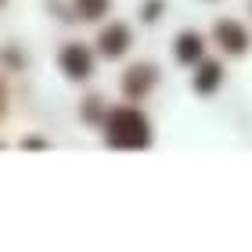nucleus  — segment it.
Returning a JSON list of instances; mask_svg holds the SVG:
<instances>
[{"mask_svg":"<svg viewBox=\"0 0 252 252\" xmlns=\"http://www.w3.org/2000/svg\"><path fill=\"white\" fill-rule=\"evenodd\" d=\"M108 133L116 144H141L144 141V123L137 112H116L108 123Z\"/></svg>","mask_w":252,"mask_h":252,"instance_id":"obj_1","label":"nucleus"},{"mask_svg":"<svg viewBox=\"0 0 252 252\" xmlns=\"http://www.w3.org/2000/svg\"><path fill=\"white\" fill-rule=\"evenodd\" d=\"M191 54H198V36H184L180 40V58H191Z\"/></svg>","mask_w":252,"mask_h":252,"instance_id":"obj_6","label":"nucleus"},{"mask_svg":"<svg viewBox=\"0 0 252 252\" xmlns=\"http://www.w3.org/2000/svg\"><path fill=\"white\" fill-rule=\"evenodd\" d=\"M101 43H105V51H108V54H119V51H123V43H126V32H123V29H108L105 36H101Z\"/></svg>","mask_w":252,"mask_h":252,"instance_id":"obj_3","label":"nucleus"},{"mask_svg":"<svg viewBox=\"0 0 252 252\" xmlns=\"http://www.w3.org/2000/svg\"><path fill=\"white\" fill-rule=\"evenodd\" d=\"M220 40L231 43V51H242V47H245V36H242L234 26H220Z\"/></svg>","mask_w":252,"mask_h":252,"instance_id":"obj_4","label":"nucleus"},{"mask_svg":"<svg viewBox=\"0 0 252 252\" xmlns=\"http://www.w3.org/2000/svg\"><path fill=\"white\" fill-rule=\"evenodd\" d=\"M213 79H216V68L209 65V68H205V72H202V87H213Z\"/></svg>","mask_w":252,"mask_h":252,"instance_id":"obj_7","label":"nucleus"},{"mask_svg":"<svg viewBox=\"0 0 252 252\" xmlns=\"http://www.w3.org/2000/svg\"><path fill=\"white\" fill-rule=\"evenodd\" d=\"M79 4V11H83L87 18H94V15H101V7H105V0H76Z\"/></svg>","mask_w":252,"mask_h":252,"instance_id":"obj_5","label":"nucleus"},{"mask_svg":"<svg viewBox=\"0 0 252 252\" xmlns=\"http://www.w3.org/2000/svg\"><path fill=\"white\" fill-rule=\"evenodd\" d=\"M62 65H65L72 76H87V68H90V62H87V51H79V47H68V51L62 54Z\"/></svg>","mask_w":252,"mask_h":252,"instance_id":"obj_2","label":"nucleus"}]
</instances>
